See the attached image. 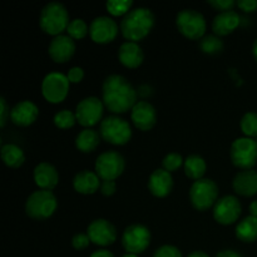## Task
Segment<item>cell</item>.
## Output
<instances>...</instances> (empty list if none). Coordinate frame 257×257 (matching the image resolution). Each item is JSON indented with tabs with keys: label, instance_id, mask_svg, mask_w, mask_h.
<instances>
[{
	"label": "cell",
	"instance_id": "1",
	"mask_svg": "<svg viewBox=\"0 0 257 257\" xmlns=\"http://www.w3.org/2000/svg\"><path fill=\"white\" fill-rule=\"evenodd\" d=\"M102 100L110 112L125 113L137 103V92L123 75L112 74L103 82Z\"/></svg>",
	"mask_w": 257,
	"mask_h": 257
},
{
	"label": "cell",
	"instance_id": "2",
	"mask_svg": "<svg viewBox=\"0 0 257 257\" xmlns=\"http://www.w3.org/2000/svg\"><path fill=\"white\" fill-rule=\"evenodd\" d=\"M155 25V15L148 8H136L123 17L120 32L128 42L143 39L150 34Z\"/></svg>",
	"mask_w": 257,
	"mask_h": 257
},
{
	"label": "cell",
	"instance_id": "3",
	"mask_svg": "<svg viewBox=\"0 0 257 257\" xmlns=\"http://www.w3.org/2000/svg\"><path fill=\"white\" fill-rule=\"evenodd\" d=\"M69 23L68 10L58 2L48 3L40 12L39 25L49 35H62V33L67 30Z\"/></svg>",
	"mask_w": 257,
	"mask_h": 257
},
{
	"label": "cell",
	"instance_id": "4",
	"mask_svg": "<svg viewBox=\"0 0 257 257\" xmlns=\"http://www.w3.org/2000/svg\"><path fill=\"white\" fill-rule=\"evenodd\" d=\"M57 198L52 191L39 190L33 192L25 203V211L30 218L43 221L49 218L57 210Z\"/></svg>",
	"mask_w": 257,
	"mask_h": 257
},
{
	"label": "cell",
	"instance_id": "5",
	"mask_svg": "<svg viewBox=\"0 0 257 257\" xmlns=\"http://www.w3.org/2000/svg\"><path fill=\"white\" fill-rule=\"evenodd\" d=\"M100 137L114 146H123L130 142L132 130L130 123L118 115H109L100 123Z\"/></svg>",
	"mask_w": 257,
	"mask_h": 257
},
{
	"label": "cell",
	"instance_id": "6",
	"mask_svg": "<svg viewBox=\"0 0 257 257\" xmlns=\"http://www.w3.org/2000/svg\"><path fill=\"white\" fill-rule=\"evenodd\" d=\"M217 197V185L208 178H201V180L195 181L190 188L191 203L198 211L210 210L218 201Z\"/></svg>",
	"mask_w": 257,
	"mask_h": 257
},
{
	"label": "cell",
	"instance_id": "7",
	"mask_svg": "<svg viewBox=\"0 0 257 257\" xmlns=\"http://www.w3.org/2000/svg\"><path fill=\"white\" fill-rule=\"evenodd\" d=\"M176 24L181 34L191 40L202 39L207 27L205 17L195 9L181 10L176 18Z\"/></svg>",
	"mask_w": 257,
	"mask_h": 257
},
{
	"label": "cell",
	"instance_id": "8",
	"mask_svg": "<svg viewBox=\"0 0 257 257\" xmlns=\"http://www.w3.org/2000/svg\"><path fill=\"white\" fill-rule=\"evenodd\" d=\"M231 160L241 170H252L257 162V142L248 137H241L233 141L230 151Z\"/></svg>",
	"mask_w": 257,
	"mask_h": 257
},
{
	"label": "cell",
	"instance_id": "9",
	"mask_svg": "<svg viewBox=\"0 0 257 257\" xmlns=\"http://www.w3.org/2000/svg\"><path fill=\"white\" fill-rule=\"evenodd\" d=\"M124 158L115 151H107L98 156L95 161V173L103 181H114L124 171Z\"/></svg>",
	"mask_w": 257,
	"mask_h": 257
},
{
	"label": "cell",
	"instance_id": "10",
	"mask_svg": "<svg viewBox=\"0 0 257 257\" xmlns=\"http://www.w3.org/2000/svg\"><path fill=\"white\" fill-rule=\"evenodd\" d=\"M69 90V80L67 75L52 72L45 75L42 82L43 97L49 103H60L65 99Z\"/></svg>",
	"mask_w": 257,
	"mask_h": 257
},
{
	"label": "cell",
	"instance_id": "11",
	"mask_svg": "<svg viewBox=\"0 0 257 257\" xmlns=\"http://www.w3.org/2000/svg\"><path fill=\"white\" fill-rule=\"evenodd\" d=\"M104 104L103 100L97 97H87L78 103L75 108L77 122L85 128H90L97 124L103 117Z\"/></svg>",
	"mask_w": 257,
	"mask_h": 257
},
{
	"label": "cell",
	"instance_id": "12",
	"mask_svg": "<svg viewBox=\"0 0 257 257\" xmlns=\"http://www.w3.org/2000/svg\"><path fill=\"white\" fill-rule=\"evenodd\" d=\"M151 243V232L143 225H131L124 230L122 236L123 248L127 253H138L147 250Z\"/></svg>",
	"mask_w": 257,
	"mask_h": 257
},
{
	"label": "cell",
	"instance_id": "13",
	"mask_svg": "<svg viewBox=\"0 0 257 257\" xmlns=\"http://www.w3.org/2000/svg\"><path fill=\"white\" fill-rule=\"evenodd\" d=\"M241 203L235 196H225L213 206V217L221 225H232L241 216Z\"/></svg>",
	"mask_w": 257,
	"mask_h": 257
},
{
	"label": "cell",
	"instance_id": "14",
	"mask_svg": "<svg viewBox=\"0 0 257 257\" xmlns=\"http://www.w3.org/2000/svg\"><path fill=\"white\" fill-rule=\"evenodd\" d=\"M87 235L89 236L90 242L98 246H109L117 240V230L109 221L104 218L94 220L87 228Z\"/></svg>",
	"mask_w": 257,
	"mask_h": 257
},
{
	"label": "cell",
	"instance_id": "15",
	"mask_svg": "<svg viewBox=\"0 0 257 257\" xmlns=\"http://www.w3.org/2000/svg\"><path fill=\"white\" fill-rule=\"evenodd\" d=\"M90 38L97 44H107L113 42L118 34V25L112 18L98 17L90 23Z\"/></svg>",
	"mask_w": 257,
	"mask_h": 257
},
{
	"label": "cell",
	"instance_id": "16",
	"mask_svg": "<svg viewBox=\"0 0 257 257\" xmlns=\"http://www.w3.org/2000/svg\"><path fill=\"white\" fill-rule=\"evenodd\" d=\"M48 53L55 63H67L75 53L74 39L63 34L54 37L48 48Z\"/></svg>",
	"mask_w": 257,
	"mask_h": 257
},
{
	"label": "cell",
	"instance_id": "17",
	"mask_svg": "<svg viewBox=\"0 0 257 257\" xmlns=\"http://www.w3.org/2000/svg\"><path fill=\"white\" fill-rule=\"evenodd\" d=\"M131 118H132L133 124L138 130L150 131L151 128L155 127L156 120H157V113L151 103L146 102V100H140L132 108Z\"/></svg>",
	"mask_w": 257,
	"mask_h": 257
},
{
	"label": "cell",
	"instance_id": "18",
	"mask_svg": "<svg viewBox=\"0 0 257 257\" xmlns=\"http://www.w3.org/2000/svg\"><path fill=\"white\" fill-rule=\"evenodd\" d=\"M39 115V109L32 100H22L17 103L10 110V119L15 125L28 127L37 120Z\"/></svg>",
	"mask_w": 257,
	"mask_h": 257
},
{
	"label": "cell",
	"instance_id": "19",
	"mask_svg": "<svg viewBox=\"0 0 257 257\" xmlns=\"http://www.w3.org/2000/svg\"><path fill=\"white\" fill-rule=\"evenodd\" d=\"M173 187V178L168 171L163 170V168H158V170L153 171L152 175L150 176L148 180V188H150L151 193L156 197H166L170 195Z\"/></svg>",
	"mask_w": 257,
	"mask_h": 257
},
{
	"label": "cell",
	"instance_id": "20",
	"mask_svg": "<svg viewBox=\"0 0 257 257\" xmlns=\"http://www.w3.org/2000/svg\"><path fill=\"white\" fill-rule=\"evenodd\" d=\"M232 187L237 195L251 197L257 193V172L245 170L238 172L232 181Z\"/></svg>",
	"mask_w": 257,
	"mask_h": 257
},
{
	"label": "cell",
	"instance_id": "21",
	"mask_svg": "<svg viewBox=\"0 0 257 257\" xmlns=\"http://www.w3.org/2000/svg\"><path fill=\"white\" fill-rule=\"evenodd\" d=\"M34 181L40 190L52 191L57 187L59 176L53 165L42 162L34 168Z\"/></svg>",
	"mask_w": 257,
	"mask_h": 257
},
{
	"label": "cell",
	"instance_id": "22",
	"mask_svg": "<svg viewBox=\"0 0 257 257\" xmlns=\"http://www.w3.org/2000/svg\"><path fill=\"white\" fill-rule=\"evenodd\" d=\"M241 18L235 10L222 12L215 17L212 22V30L217 37H225L231 34L240 25Z\"/></svg>",
	"mask_w": 257,
	"mask_h": 257
},
{
	"label": "cell",
	"instance_id": "23",
	"mask_svg": "<svg viewBox=\"0 0 257 257\" xmlns=\"http://www.w3.org/2000/svg\"><path fill=\"white\" fill-rule=\"evenodd\" d=\"M143 50L136 42H124L118 49V59L124 67L138 68L143 62Z\"/></svg>",
	"mask_w": 257,
	"mask_h": 257
},
{
	"label": "cell",
	"instance_id": "24",
	"mask_svg": "<svg viewBox=\"0 0 257 257\" xmlns=\"http://www.w3.org/2000/svg\"><path fill=\"white\" fill-rule=\"evenodd\" d=\"M73 187L82 195H93L100 188V178L95 172L84 170L75 175L73 180Z\"/></svg>",
	"mask_w": 257,
	"mask_h": 257
},
{
	"label": "cell",
	"instance_id": "25",
	"mask_svg": "<svg viewBox=\"0 0 257 257\" xmlns=\"http://www.w3.org/2000/svg\"><path fill=\"white\" fill-rule=\"evenodd\" d=\"M100 135L97 131L92 130V128H85L78 133L77 138H75V146L80 152L89 153L98 147Z\"/></svg>",
	"mask_w": 257,
	"mask_h": 257
},
{
	"label": "cell",
	"instance_id": "26",
	"mask_svg": "<svg viewBox=\"0 0 257 257\" xmlns=\"http://www.w3.org/2000/svg\"><path fill=\"white\" fill-rule=\"evenodd\" d=\"M236 236L243 242H253L257 240V217L247 216L237 223Z\"/></svg>",
	"mask_w": 257,
	"mask_h": 257
},
{
	"label": "cell",
	"instance_id": "27",
	"mask_svg": "<svg viewBox=\"0 0 257 257\" xmlns=\"http://www.w3.org/2000/svg\"><path fill=\"white\" fill-rule=\"evenodd\" d=\"M2 158L8 167L18 168L24 163L25 155L19 146L8 143L2 147Z\"/></svg>",
	"mask_w": 257,
	"mask_h": 257
},
{
	"label": "cell",
	"instance_id": "28",
	"mask_svg": "<svg viewBox=\"0 0 257 257\" xmlns=\"http://www.w3.org/2000/svg\"><path fill=\"white\" fill-rule=\"evenodd\" d=\"M183 167H185V173L187 175V177L198 181L203 178L207 166H206L205 160L201 156L191 155L186 158Z\"/></svg>",
	"mask_w": 257,
	"mask_h": 257
},
{
	"label": "cell",
	"instance_id": "29",
	"mask_svg": "<svg viewBox=\"0 0 257 257\" xmlns=\"http://www.w3.org/2000/svg\"><path fill=\"white\" fill-rule=\"evenodd\" d=\"M200 48L206 54H217L222 52L223 42L217 35H206L201 39Z\"/></svg>",
	"mask_w": 257,
	"mask_h": 257
},
{
	"label": "cell",
	"instance_id": "30",
	"mask_svg": "<svg viewBox=\"0 0 257 257\" xmlns=\"http://www.w3.org/2000/svg\"><path fill=\"white\" fill-rule=\"evenodd\" d=\"M132 5V0H108L105 8L110 15L120 17V15H125L127 13H130L132 10L131 9Z\"/></svg>",
	"mask_w": 257,
	"mask_h": 257
},
{
	"label": "cell",
	"instance_id": "31",
	"mask_svg": "<svg viewBox=\"0 0 257 257\" xmlns=\"http://www.w3.org/2000/svg\"><path fill=\"white\" fill-rule=\"evenodd\" d=\"M241 131L245 133L246 137H257V113L247 112L241 119Z\"/></svg>",
	"mask_w": 257,
	"mask_h": 257
},
{
	"label": "cell",
	"instance_id": "32",
	"mask_svg": "<svg viewBox=\"0 0 257 257\" xmlns=\"http://www.w3.org/2000/svg\"><path fill=\"white\" fill-rule=\"evenodd\" d=\"M67 33L72 39H83L89 33V28L83 19H73L68 25Z\"/></svg>",
	"mask_w": 257,
	"mask_h": 257
},
{
	"label": "cell",
	"instance_id": "33",
	"mask_svg": "<svg viewBox=\"0 0 257 257\" xmlns=\"http://www.w3.org/2000/svg\"><path fill=\"white\" fill-rule=\"evenodd\" d=\"M77 122V117H75V113L70 112L68 109L59 110L58 113H55L54 115V124L57 125L60 130H68V128H72L73 125Z\"/></svg>",
	"mask_w": 257,
	"mask_h": 257
},
{
	"label": "cell",
	"instance_id": "34",
	"mask_svg": "<svg viewBox=\"0 0 257 257\" xmlns=\"http://www.w3.org/2000/svg\"><path fill=\"white\" fill-rule=\"evenodd\" d=\"M182 163H185L182 156L178 155V153H168L162 161L163 170L168 171V172H175L178 168L182 166Z\"/></svg>",
	"mask_w": 257,
	"mask_h": 257
},
{
	"label": "cell",
	"instance_id": "35",
	"mask_svg": "<svg viewBox=\"0 0 257 257\" xmlns=\"http://www.w3.org/2000/svg\"><path fill=\"white\" fill-rule=\"evenodd\" d=\"M153 257H182V253L176 246L165 245L155 251Z\"/></svg>",
	"mask_w": 257,
	"mask_h": 257
},
{
	"label": "cell",
	"instance_id": "36",
	"mask_svg": "<svg viewBox=\"0 0 257 257\" xmlns=\"http://www.w3.org/2000/svg\"><path fill=\"white\" fill-rule=\"evenodd\" d=\"M89 243L90 238L87 233H77L72 240V245L75 250H84L89 246Z\"/></svg>",
	"mask_w": 257,
	"mask_h": 257
},
{
	"label": "cell",
	"instance_id": "37",
	"mask_svg": "<svg viewBox=\"0 0 257 257\" xmlns=\"http://www.w3.org/2000/svg\"><path fill=\"white\" fill-rule=\"evenodd\" d=\"M208 4L211 7H213L215 9L220 10L221 13L222 12H228V10H232V8L235 7L236 2L233 0H210Z\"/></svg>",
	"mask_w": 257,
	"mask_h": 257
},
{
	"label": "cell",
	"instance_id": "38",
	"mask_svg": "<svg viewBox=\"0 0 257 257\" xmlns=\"http://www.w3.org/2000/svg\"><path fill=\"white\" fill-rule=\"evenodd\" d=\"M67 78L69 80V83H79L84 78V70L80 67L70 68L67 74Z\"/></svg>",
	"mask_w": 257,
	"mask_h": 257
},
{
	"label": "cell",
	"instance_id": "39",
	"mask_svg": "<svg viewBox=\"0 0 257 257\" xmlns=\"http://www.w3.org/2000/svg\"><path fill=\"white\" fill-rule=\"evenodd\" d=\"M8 117H10V110L4 98H0V127H5L8 122Z\"/></svg>",
	"mask_w": 257,
	"mask_h": 257
},
{
	"label": "cell",
	"instance_id": "40",
	"mask_svg": "<svg viewBox=\"0 0 257 257\" xmlns=\"http://www.w3.org/2000/svg\"><path fill=\"white\" fill-rule=\"evenodd\" d=\"M115 190H117V185L114 181H102L100 183V192L104 196H112L114 195Z\"/></svg>",
	"mask_w": 257,
	"mask_h": 257
},
{
	"label": "cell",
	"instance_id": "41",
	"mask_svg": "<svg viewBox=\"0 0 257 257\" xmlns=\"http://www.w3.org/2000/svg\"><path fill=\"white\" fill-rule=\"evenodd\" d=\"M236 4L240 9H242L246 13L257 10V0H238V2H236Z\"/></svg>",
	"mask_w": 257,
	"mask_h": 257
},
{
	"label": "cell",
	"instance_id": "42",
	"mask_svg": "<svg viewBox=\"0 0 257 257\" xmlns=\"http://www.w3.org/2000/svg\"><path fill=\"white\" fill-rule=\"evenodd\" d=\"M216 257H242L238 252L233 250H223L221 252H218Z\"/></svg>",
	"mask_w": 257,
	"mask_h": 257
},
{
	"label": "cell",
	"instance_id": "43",
	"mask_svg": "<svg viewBox=\"0 0 257 257\" xmlns=\"http://www.w3.org/2000/svg\"><path fill=\"white\" fill-rule=\"evenodd\" d=\"M90 257H115V256L108 250H97L90 255Z\"/></svg>",
	"mask_w": 257,
	"mask_h": 257
},
{
	"label": "cell",
	"instance_id": "44",
	"mask_svg": "<svg viewBox=\"0 0 257 257\" xmlns=\"http://www.w3.org/2000/svg\"><path fill=\"white\" fill-rule=\"evenodd\" d=\"M248 210H250V215L251 216H255V217H257V200L253 201V202H251Z\"/></svg>",
	"mask_w": 257,
	"mask_h": 257
},
{
	"label": "cell",
	"instance_id": "45",
	"mask_svg": "<svg viewBox=\"0 0 257 257\" xmlns=\"http://www.w3.org/2000/svg\"><path fill=\"white\" fill-rule=\"evenodd\" d=\"M187 257H210L206 252L203 251H193L192 253H190Z\"/></svg>",
	"mask_w": 257,
	"mask_h": 257
},
{
	"label": "cell",
	"instance_id": "46",
	"mask_svg": "<svg viewBox=\"0 0 257 257\" xmlns=\"http://www.w3.org/2000/svg\"><path fill=\"white\" fill-rule=\"evenodd\" d=\"M252 53H253V57H255V59L257 60V39L253 42V45H252Z\"/></svg>",
	"mask_w": 257,
	"mask_h": 257
},
{
	"label": "cell",
	"instance_id": "47",
	"mask_svg": "<svg viewBox=\"0 0 257 257\" xmlns=\"http://www.w3.org/2000/svg\"><path fill=\"white\" fill-rule=\"evenodd\" d=\"M122 257H138V255H135V253H125Z\"/></svg>",
	"mask_w": 257,
	"mask_h": 257
},
{
	"label": "cell",
	"instance_id": "48",
	"mask_svg": "<svg viewBox=\"0 0 257 257\" xmlns=\"http://www.w3.org/2000/svg\"><path fill=\"white\" fill-rule=\"evenodd\" d=\"M256 142H257V140H256Z\"/></svg>",
	"mask_w": 257,
	"mask_h": 257
}]
</instances>
